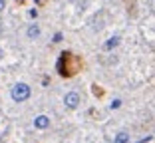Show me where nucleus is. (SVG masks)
I'll use <instances>...</instances> for the list:
<instances>
[{
  "instance_id": "obj_1",
  "label": "nucleus",
  "mask_w": 155,
  "mask_h": 143,
  "mask_svg": "<svg viewBox=\"0 0 155 143\" xmlns=\"http://www.w3.org/2000/svg\"><path fill=\"white\" fill-rule=\"evenodd\" d=\"M30 93H32V89H30V86L28 83H16L12 89H10V96H12L14 102H26L28 97H30Z\"/></svg>"
},
{
  "instance_id": "obj_2",
  "label": "nucleus",
  "mask_w": 155,
  "mask_h": 143,
  "mask_svg": "<svg viewBox=\"0 0 155 143\" xmlns=\"http://www.w3.org/2000/svg\"><path fill=\"white\" fill-rule=\"evenodd\" d=\"M64 103H66V107H70V109H76V107L80 106V93L78 92H68L64 96Z\"/></svg>"
},
{
  "instance_id": "obj_3",
  "label": "nucleus",
  "mask_w": 155,
  "mask_h": 143,
  "mask_svg": "<svg viewBox=\"0 0 155 143\" xmlns=\"http://www.w3.org/2000/svg\"><path fill=\"white\" fill-rule=\"evenodd\" d=\"M34 127H36V129H46V127H50V117L48 115H36L34 117Z\"/></svg>"
},
{
  "instance_id": "obj_4",
  "label": "nucleus",
  "mask_w": 155,
  "mask_h": 143,
  "mask_svg": "<svg viewBox=\"0 0 155 143\" xmlns=\"http://www.w3.org/2000/svg\"><path fill=\"white\" fill-rule=\"evenodd\" d=\"M26 36L30 38V40H36V38L40 36V26H38V24H30L28 30H26Z\"/></svg>"
},
{
  "instance_id": "obj_5",
  "label": "nucleus",
  "mask_w": 155,
  "mask_h": 143,
  "mask_svg": "<svg viewBox=\"0 0 155 143\" xmlns=\"http://www.w3.org/2000/svg\"><path fill=\"white\" fill-rule=\"evenodd\" d=\"M119 46V36H111L107 42H104V50H114Z\"/></svg>"
},
{
  "instance_id": "obj_6",
  "label": "nucleus",
  "mask_w": 155,
  "mask_h": 143,
  "mask_svg": "<svg viewBox=\"0 0 155 143\" xmlns=\"http://www.w3.org/2000/svg\"><path fill=\"white\" fill-rule=\"evenodd\" d=\"M129 141V133L127 131H119L117 135H115V139H114V143H127Z\"/></svg>"
},
{
  "instance_id": "obj_7",
  "label": "nucleus",
  "mask_w": 155,
  "mask_h": 143,
  "mask_svg": "<svg viewBox=\"0 0 155 143\" xmlns=\"http://www.w3.org/2000/svg\"><path fill=\"white\" fill-rule=\"evenodd\" d=\"M110 107H111V109H119V107H121V99H114Z\"/></svg>"
},
{
  "instance_id": "obj_8",
  "label": "nucleus",
  "mask_w": 155,
  "mask_h": 143,
  "mask_svg": "<svg viewBox=\"0 0 155 143\" xmlns=\"http://www.w3.org/2000/svg\"><path fill=\"white\" fill-rule=\"evenodd\" d=\"M54 42H62V34H60V32L54 34Z\"/></svg>"
},
{
  "instance_id": "obj_9",
  "label": "nucleus",
  "mask_w": 155,
  "mask_h": 143,
  "mask_svg": "<svg viewBox=\"0 0 155 143\" xmlns=\"http://www.w3.org/2000/svg\"><path fill=\"white\" fill-rule=\"evenodd\" d=\"M4 8H6V0H0V12H2Z\"/></svg>"
},
{
  "instance_id": "obj_10",
  "label": "nucleus",
  "mask_w": 155,
  "mask_h": 143,
  "mask_svg": "<svg viewBox=\"0 0 155 143\" xmlns=\"http://www.w3.org/2000/svg\"><path fill=\"white\" fill-rule=\"evenodd\" d=\"M0 58H4V50L2 48H0Z\"/></svg>"
},
{
  "instance_id": "obj_11",
  "label": "nucleus",
  "mask_w": 155,
  "mask_h": 143,
  "mask_svg": "<svg viewBox=\"0 0 155 143\" xmlns=\"http://www.w3.org/2000/svg\"><path fill=\"white\" fill-rule=\"evenodd\" d=\"M36 2H38V4H42V2H44V0H36Z\"/></svg>"
}]
</instances>
